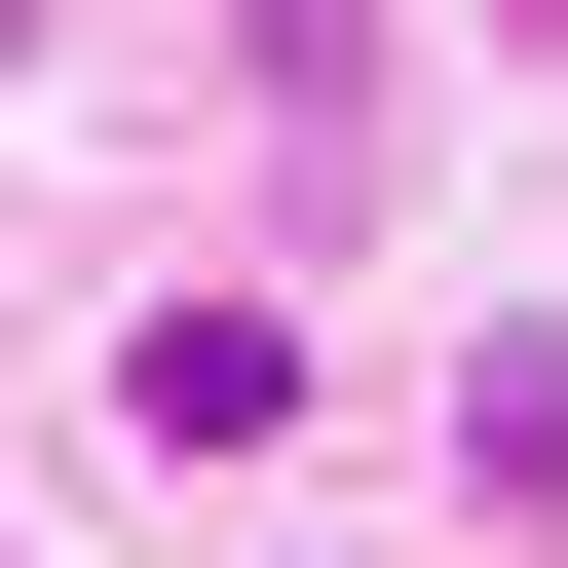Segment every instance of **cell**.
Here are the masks:
<instances>
[{"label":"cell","instance_id":"1","mask_svg":"<svg viewBox=\"0 0 568 568\" xmlns=\"http://www.w3.org/2000/svg\"><path fill=\"white\" fill-rule=\"evenodd\" d=\"M152 455H265V417H304V342H265V304H152V379H114Z\"/></svg>","mask_w":568,"mask_h":568}]
</instances>
